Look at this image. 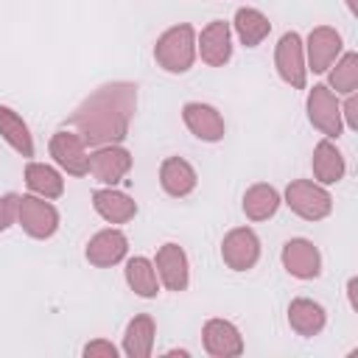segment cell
<instances>
[{"label":"cell","mask_w":358,"mask_h":358,"mask_svg":"<svg viewBox=\"0 0 358 358\" xmlns=\"http://www.w3.org/2000/svg\"><path fill=\"white\" fill-rule=\"evenodd\" d=\"M0 134L22 154V157H34V143H31V134H28V126L22 123V117L8 109V106H0Z\"/></svg>","instance_id":"obj_18"},{"label":"cell","mask_w":358,"mask_h":358,"mask_svg":"<svg viewBox=\"0 0 358 358\" xmlns=\"http://www.w3.org/2000/svg\"><path fill=\"white\" fill-rule=\"evenodd\" d=\"M260 255V243L255 238L252 229H232L224 241V260L235 268V271H243L249 268Z\"/></svg>","instance_id":"obj_6"},{"label":"cell","mask_w":358,"mask_h":358,"mask_svg":"<svg viewBox=\"0 0 358 358\" xmlns=\"http://www.w3.org/2000/svg\"><path fill=\"white\" fill-rule=\"evenodd\" d=\"M277 67H280V76L294 84V87H302L305 84V67H302V45H299V36L291 31L280 39L277 45Z\"/></svg>","instance_id":"obj_8"},{"label":"cell","mask_w":358,"mask_h":358,"mask_svg":"<svg viewBox=\"0 0 358 358\" xmlns=\"http://www.w3.org/2000/svg\"><path fill=\"white\" fill-rule=\"evenodd\" d=\"M126 280L140 296H154L157 294V274L145 257H131L126 263Z\"/></svg>","instance_id":"obj_26"},{"label":"cell","mask_w":358,"mask_h":358,"mask_svg":"<svg viewBox=\"0 0 358 358\" xmlns=\"http://www.w3.org/2000/svg\"><path fill=\"white\" fill-rule=\"evenodd\" d=\"M50 154L70 173H76V176L90 173V157L84 154V140L81 137L67 134V131H56L53 140H50Z\"/></svg>","instance_id":"obj_4"},{"label":"cell","mask_w":358,"mask_h":358,"mask_svg":"<svg viewBox=\"0 0 358 358\" xmlns=\"http://www.w3.org/2000/svg\"><path fill=\"white\" fill-rule=\"evenodd\" d=\"M313 171H316V176H319L322 182H338V179H341V173H344V159H341V154L336 151L333 143L322 140V143L316 145Z\"/></svg>","instance_id":"obj_23"},{"label":"cell","mask_w":358,"mask_h":358,"mask_svg":"<svg viewBox=\"0 0 358 358\" xmlns=\"http://www.w3.org/2000/svg\"><path fill=\"white\" fill-rule=\"evenodd\" d=\"M159 179H162V187L171 196H187L196 187V171L185 159H179V157H171V159L162 162Z\"/></svg>","instance_id":"obj_16"},{"label":"cell","mask_w":358,"mask_h":358,"mask_svg":"<svg viewBox=\"0 0 358 358\" xmlns=\"http://www.w3.org/2000/svg\"><path fill=\"white\" fill-rule=\"evenodd\" d=\"M232 48H229V25L224 20H215L210 22L204 31H201V59L213 67L224 64L229 59Z\"/></svg>","instance_id":"obj_12"},{"label":"cell","mask_w":358,"mask_h":358,"mask_svg":"<svg viewBox=\"0 0 358 358\" xmlns=\"http://www.w3.org/2000/svg\"><path fill=\"white\" fill-rule=\"evenodd\" d=\"M185 123L190 126V131L201 140H221L224 137V120L221 115L207 106V103H187L185 106Z\"/></svg>","instance_id":"obj_10"},{"label":"cell","mask_w":358,"mask_h":358,"mask_svg":"<svg viewBox=\"0 0 358 358\" xmlns=\"http://www.w3.org/2000/svg\"><path fill=\"white\" fill-rule=\"evenodd\" d=\"M288 319H291V324H294L302 336H313V333L322 330V324H324V310H322L316 302H310V299H296V302H291Z\"/></svg>","instance_id":"obj_21"},{"label":"cell","mask_w":358,"mask_h":358,"mask_svg":"<svg viewBox=\"0 0 358 358\" xmlns=\"http://www.w3.org/2000/svg\"><path fill=\"white\" fill-rule=\"evenodd\" d=\"M17 196L11 193V196H6V199H0V229H6L11 221H14V213H17Z\"/></svg>","instance_id":"obj_28"},{"label":"cell","mask_w":358,"mask_h":358,"mask_svg":"<svg viewBox=\"0 0 358 358\" xmlns=\"http://www.w3.org/2000/svg\"><path fill=\"white\" fill-rule=\"evenodd\" d=\"M288 204L305 218H322L330 213V196L310 182H294L288 187Z\"/></svg>","instance_id":"obj_5"},{"label":"cell","mask_w":358,"mask_h":358,"mask_svg":"<svg viewBox=\"0 0 358 358\" xmlns=\"http://www.w3.org/2000/svg\"><path fill=\"white\" fill-rule=\"evenodd\" d=\"M154 56L168 73H185L193 62V28L176 25V28L165 31L157 42Z\"/></svg>","instance_id":"obj_2"},{"label":"cell","mask_w":358,"mask_h":358,"mask_svg":"<svg viewBox=\"0 0 358 358\" xmlns=\"http://www.w3.org/2000/svg\"><path fill=\"white\" fill-rule=\"evenodd\" d=\"M355 53H350L344 62H341V70L338 73H333V87H338V90H344V92H352V87H355Z\"/></svg>","instance_id":"obj_27"},{"label":"cell","mask_w":358,"mask_h":358,"mask_svg":"<svg viewBox=\"0 0 358 358\" xmlns=\"http://www.w3.org/2000/svg\"><path fill=\"white\" fill-rule=\"evenodd\" d=\"M308 109H310V120L330 137L338 134V106L333 101V95L327 92V87H313L310 92V101H308Z\"/></svg>","instance_id":"obj_15"},{"label":"cell","mask_w":358,"mask_h":358,"mask_svg":"<svg viewBox=\"0 0 358 358\" xmlns=\"http://www.w3.org/2000/svg\"><path fill=\"white\" fill-rule=\"evenodd\" d=\"M25 182H28L31 190L42 193L45 199H56V196H62V190H64L62 176H59L53 168L39 165V162H31V165L25 168Z\"/></svg>","instance_id":"obj_22"},{"label":"cell","mask_w":358,"mask_h":358,"mask_svg":"<svg viewBox=\"0 0 358 358\" xmlns=\"http://www.w3.org/2000/svg\"><path fill=\"white\" fill-rule=\"evenodd\" d=\"M129 168H131V157H129V151H123V148H101V151H95V154L90 157V171H92L101 182H106V185L120 182Z\"/></svg>","instance_id":"obj_7"},{"label":"cell","mask_w":358,"mask_h":358,"mask_svg":"<svg viewBox=\"0 0 358 358\" xmlns=\"http://www.w3.org/2000/svg\"><path fill=\"white\" fill-rule=\"evenodd\" d=\"M126 255V235L117 229L98 232L87 246V260L95 266H112Z\"/></svg>","instance_id":"obj_11"},{"label":"cell","mask_w":358,"mask_h":358,"mask_svg":"<svg viewBox=\"0 0 358 358\" xmlns=\"http://www.w3.org/2000/svg\"><path fill=\"white\" fill-rule=\"evenodd\" d=\"M17 213H20V224L25 227L28 235L34 238H48L56 232V224H59V215L50 204L39 201V199H31V196H22L17 201Z\"/></svg>","instance_id":"obj_3"},{"label":"cell","mask_w":358,"mask_h":358,"mask_svg":"<svg viewBox=\"0 0 358 358\" xmlns=\"http://www.w3.org/2000/svg\"><path fill=\"white\" fill-rule=\"evenodd\" d=\"M134 90L137 87L131 84H109V87H101L81 109H76L70 123L84 134V143L98 145V143L126 137V123L137 98Z\"/></svg>","instance_id":"obj_1"},{"label":"cell","mask_w":358,"mask_h":358,"mask_svg":"<svg viewBox=\"0 0 358 358\" xmlns=\"http://www.w3.org/2000/svg\"><path fill=\"white\" fill-rule=\"evenodd\" d=\"M157 268L171 291H182L187 285V257L176 243H165L157 252Z\"/></svg>","instance_id":"obj_9"},{"label":"cell","mask_w":358,"mask_h":358,"mask_svg":"<svg viewBox=\"0 0 358 358\" xmlns=\"http://www.w3.org/2000/svg\"><path fill=\"white\" fill-rule=\"evenodd\" d=\"M84 355H87V358H92V355H109V358H115L117 350H115L112 344H106V341H92V344L84 347Z\"/></svg>","instance_id":"obj_29"},{"label":"cell","mask_w":358,"mask_h":358,"mask_svg":"<svg viewBox=\"0 0 358 358\" xmlns=\"http://www.w3.org/2000/svg\"><path fill=\"white\" fill-rule=\"evenodd\" d=\"M282 263L296 277H316L319 274V252L308 241H288L282 249Z\"/></svg>","instance_id":"obj_13"},{"label":"cell","mask_w":358,"mask_h":358,"mask_svg":"<svg viewBox=\"0 0 358 358\" xmlns=\"http://www.w3.org/2000/svg\"><path fill=\"white\" fill-rule=\"evenodd\" d=\"M204 347L213 355H238L243 350L238 330L229 322H221V319L207 322V327H204Z\"/></svg>","instance_id":"obj_14"},{"label":"cell","mask_w":358,"mask_h":358,"mask_svg":"<svg viewBox=\"0 0 358 358\" xmlns=\"http://www.w3.org/2000/svg\"><path fill=\"white\" fill-rule=\"evenodd\" d=\"M268 28H271V22L257 8H238V14H235V31H238V36H241V42L246 48L260 45L263 36L268 34Z\"/></svg>","instance_id":"obj_19"},{"label":"cell","mask_w":358,"mask_h":358,"mask_svg":"<svg viewBox=\"0 0 358 358\" xmlns=\"http://www.w3.org/2000/svg\"><path fill=\"white\" fill-rule=\"evenodd\" d=\"M92 199H95V210H98L106 221H112V224L129 221V218L137 213V204H134L129 196L115 193V190H98Z\"/></svg>","instance_id":"obj_17"},{"label":"cell","mask_w":358,"mask_h":358,"mask_svg":"<svg viewBox=\"0 0 358 358\" xmlns=\"http://www.w3.org/2000/svg\"><path fill=\"white\" fill-rule=\"evenodd\" d=\"M151 341H154V324L148 316H137L129 327H126V352L131 358H145L151 352Z\"/></svg>","instance_id":"obj_25"},{"label":"cell","mask_w":358,"mask_h":358,"mask_svg":"<svg viewBox=\"0 0 358 358\" xmlns=\"http://www.w3.org/2000/svg\"><path fill=\"white\" fill-rule=\"evenodd\" d=\"M338 34L330 31V28H316L310 34V67L319 73V70H327V64L333 62V56L338 53Z\"/></svg>","instance_id":"obj_20"},{"label":"cell","mask_w":358,"mask_h":358,"mask_svg":"<svg viewBox=\"0 0 358 358\" xmlns=\"http://www.w3.org/2000/svg\"><path fill=\"white\" fill-rule=\"evenodd\" d=\"M277 204H280L277 190L268 187V185H255V187L246 193V199H243V210H246V215L255 218V221H263V218L274 215Z\"/></svg>","instance_id":"obj_24"}]
</instances>
